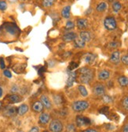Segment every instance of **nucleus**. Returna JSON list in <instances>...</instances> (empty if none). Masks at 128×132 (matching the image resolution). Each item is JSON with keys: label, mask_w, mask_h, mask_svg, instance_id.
Segmentation results:
<instances>
[{"label": "nucleus", "mask_w": 128, "mask_h": 132, "mask_svg": "<svg viewBox=\"0 0 128 132\" xmlns=\"http://www.w3.org/2000/svg\"><path fill=\"white\" fill-rule=\"evenodd\" d=\"M107 7H108V5L105 2H101L97 6L96 10L97 12H104L107 9Z\"/></svg>", "instance_id": "4be33fe9"}, {"label": "nucleus", "mask_w": 128, "mask_h": 132, "mask_svg": "<svg viewBox=\"0 0 128 132\" xmlns=\"http://www.w3.org/2000/svg\"><path fill=\"white\" fill-rule=\"evenodd\" d=\"M29 108L26 104H22L17 109V114L20 116H23L29 111Z\"/></svg>", "instance_id": "f3484780"}, {"label": "nucleus", "mask_w": 128, "mask_h": 132, "mask_svg": "<svg viewBox=\"0 0 128 132\" xmlns=\"http://www.w3.org/2000/svg\"><path fill=\"white\" fill-rule=\"evenodd\" d=\"M93 92L97 96H103L105 93V88L102 84H96L93 88Z\"/></svg>", "instance_id": "39448f33"}, {"label": "nucleus", "mask_w": 128, "mask_h": 132, "mask_svg": "<svg viewBox=\"0 0 128 132\" xmlns=\"http://www.w3.org/2000/svg\"><path fill=\"white\" fill-rule=\"evenodd\" d=\"M43 132H48V131H43Z\"/></svg>", "instance_id": "09e8293b"}, {"label": "nucleus", "mask_w": 128, "mask_h": 132, "mask_svg": "<svg viewBox=\"0 0 128 132\" xmlns=\"http://www.w3.org/2000/svg\"><path fill=\"white\" fill-rule=\"evenodd\" d=\"M1 108H2V102L0 101V110H1Z\"/></svg>", "instance_id": "a18cd8bd"}, {"label": "nucleus", "mask_w": 128, "mask_h": 132, "mask_svg": "<svg viewBox=\"0 0 128 132\" xmlns=\"http://www.w3.org/2000/svg\"><path fill=\"white\" fill-rule=\"evenodd\" d=\"M67 130H68V131H69V132H73V131L75 130V127H74V125H72V124L68 125Z\"/></svg>", "instance_id": "58836bf2"}, {"label": "nucleus", "mask_w": 128, "mask_h": 132, "mask_svg": "<svg viewBox=\"0 0 128 132\" xmlns=\"http://www.w3.org/2000/svg\"><path fill=\"white\" fill-rule=\"evenodd\" d=\"M89 107V102L85 100L76 101L72 103V108L75 112H83Z\"/></svg>", "instance_id": "f03ea898"}, {"label": "nucleus", "mask_w": 128, "mask_h": 132, "mask_svg": "<svg viewBox=\"0 0 128 132\" xmlns=\"http://www.w3.org/2000/svg\"><path fill=\"white\" fill-rule=\"evenodd\" d=\"M7 9V4L5 1H0V10L5 11Z\"/></svg>", "instance_id": "2f4dec72"}, {"label": "nucleus", "mask_w": 128, "mask_h": 132, "mask_svg": "<svg viewBox=\"0 0 128 132\" xmlns=\"http://www.w3.org/2000/svg\"><path fill=\"white\" fill-rule=\"evenodd\" d=\"M17 113V110L14 106H6L3 110V115L6 117H14Z\"/></svg>", "instance_id": "1a4fd4ad"}, {"label": "nucleus", "mask_w": 128, "mask_h": 132, "mask_svg": "<svg viewBox=\"0 0 128 132\" xmlns=\"http://www.w3.org/2000/svg\"><path fill=\"white\" fill-rule=\"evenodd\" d=\"M76 24H77V27L79 29L83 30L87 28L88 20L87 19H78L77 22H76Z\"/></svg>", "instance_id": "dca6fc26"}, {"label": "nucleus", "mask_w": 128, "mask_h": 132, "mask_svg": "<svg viewBox=\"0 0 128 132\" xmlns=\"http://www.w3.org/2000/svg\"><path fill=\"white\" fill-rule=\"evenodd\" d=\"M118 82L121 87L128 86V77L126 76H121L118 78Z\"/></svg>", "instance_id": "aec40b11"}, {"label": "nucleus", "mask_w": 128, "mask_h": 132, "mask_svg": "<svg viewBox=\"0 0 128 132\" xmlns=\"http://www.w3.org/2000/svg\"><path fill=\"white\" fill-rule=\"evenodd\" d=\"M22 1H24V0H22Z\"/></svg>", "instance_id": "8fccbe9b"}, {"label": "nucleus", "mask_w": 128, "mask_h": 132, "mask_svg": "<svg viewBox=\"0 0 128 132\" xmlns=\"http://www.w3.org/2000/svg\"><path fill=\"white\" fill-rule=\"evenodd\" d=\"M6 67V65H5V63H4V60L3 59H0V68L1 69H4Z\"/></svg>", "instance_id": "4c0bfd02"}, {"label": "nucleus", "mask_w": 128, "mask_h": 132, "mask_svg": "<svg viewBox=\"0 0 128 132\" xmlns=\"http://www.w3.org/2000/svg\"><path fill=\"white\" fill-rule=\"evenodd\" d=\"M120 61L124 64V65H128V54H126L122 56L120 59Z\"/></svg>", "instance_id": "473e14b6"}, {"label": "nucleus", "mask_w": 128, "mask_h": 132, "mask_svg": "<svg viewBox=\"0 0 128 132\" xmlns=\"http://www.w3.org/2000/svg\"><path fill=\"white\" fill-rule=\"evenodd\" d=\"M86 45V42H83L80 38H76L75 40V46L78 48H82Z\"/></svg>", "instance_id": "5701e85b"}, {"label": "nucleus", "mask_w": 128, "mask_h": 132, "mask_svg": "<svg viewBox=\"0 0 128 132\" xmlns=\"http://www.w3.org/2000/svg\"><path fill=\"white\" fill-rule=\"evenodd\" d=\"M121 7H122V6H121V3L119 2L116 1V2H114L112 3V10L115 13H118L121 10Z\"/></svg>", "instance_id": "393cba45"}, {"label": "nucleus", "mask_w": 128, "mask_h": 132, "mask_svg": "<svg viewBox=\"0 0 128 132\" xmlns=\"http://www.w3.org/2000/svg\"><path fill=\"white\" fill-rule=\"evenodd\" d=\"M6 31H9V33H10V34H11V35H14V34H16L17 31V28L16 27H14V26H13V25H12V24H9V25H7V26H6Z\"/></svg>", "instance_id": "b1692460"}, {"label": "nucleus", "mask_w": 128, "mask_h": 132, "mask_svg": "<svg viewBox=\"0 0 128 132\" xmlns=\"http://www.w3.org/2000/svg\"><path fill=\"white\" fill-rule=\"evenodd\" d=\"M77 67H78V64H77V63H75V62H72V63L69 64V68H68V69H69L70 70H73L74 69H75Z\"/></svg>", "instance_id": "f704fd0d"}, {"label": "nucleus", "mask_w": 128, "mask_h": 132, "mask_svg": "<svg viewBox=\"0 0 128 132\" xmlns=\"http://www.w3.org/2000/svg\"><path fill=\"white\" fill-rule=\"evenodd\" d=\"M80 38L85 42H88L91 39V35L88 31H81L80 34Z\"/></svg>", "instance_id": "a211bd4d"}, {"label": "nucleus", "mask_w": 128, "mask_h": 132, "mask_svg": "<svg viewBox=\"0 0 128 132\" xmlns=\"http://www.w3.org/2000/svg\"><path fill=\"white\" fill-rule=\"evenodd\" d=\"M29 132H39V127H33Z\"/></svg>", "instance_id": "ea45409f"}, {"label": "nucleus", "mask_w": 128, "mask_h": 132, "mask_svg": "<svg viewBox=\"0 0 128 132\" xmlns=\"http://www.w3.org/2000/svg\"><path fill=\"white\" fill-rule=\"evenodd\" d=\"M102 99H103L104 102L105 103H110L112 102V98L110 97L109 95H103V98H102Z\"/></svg>", "instance_id": "7c9ffc66"}, {"label": "nucleus", "mask_w": 128, "mask_h": 132, "mask_svg": "<svg viewBox=\"0 0 128 132\" xmlns=\"http://www.w3.org/2000/svg\"><path fill=\"white\" fill-rule=\"evenodd\" d=\"M9 100L12 103H17L22 100V98H21V96H20L17 94H13L9 97Z\"/></svg>", "instance_id": "412c9836"}, {"label": "nucleus", "mask_w": 128, "mask_h": 132, "mask_svg": "<svg viewBox=\"0 0 128 132\" xmlns=\"http://www.w3.org/2000/svg\"><path fill=\"white\" fill-rule=\"evenodd\" d=\"M78 89H79L80 94H81L83 97H86V96L88 95V92H87V88H86L83 85H80V86L78 87Z\"/></svg>", "instance_id": "bb28decb"}, {"label": "nucleus", "mask_w": 128, "mask_h": 132, "mask_svg": "<svg viewBox=\"0 0 128 132\" xmlns=\"http://www.w3.org/2000/svg\"><path fill=\"white\" fill-rule=\"evenodd\" d=\"M54 101L57 105H61L62 103V98L59 95H54Z\"/></svg>", "instance_id": "cd10ccee"}, {"label": "nucleus", "mask_w": 128, "mask_h": 132, "mask_svg": "<svg viewBox=\"0 0 128 132\" xmlns=\"http://www.w3.org/2000/svg\"><path fill=\"white\" fill-rule=\"evenodd\" d=\"M119 45V44L116 42H111L110 43H109L108 46L111 48H117Z\"/></svg>", "instance_id": "72a5a7b5"}, {"label": "nucleus", "mask_w": 128, "mask_h": 132, "mask_svg": "<svg viewBox=\"0 0 128 132\" xmlns=\"http://www.w3.org/2000/svg\"><path fill=\"white\" fill-rule=\"evenodd\" d=\"M76 124L78 127H83L90 124V120L89 118L85 117L83 116H77L76 117Z\"/></svg>", "instance_id": "423d86ee"}, {"label": "nucleus", "mask_w": 128, "mask_h": 132, "mask_svg": "<svg viewBox=\"0 0 128 132\" xmlns=\"http://www.w3.org/2000/svg\"><path fill=\"white\" fill-rule=\"evenodd\" d=\"M108 110H109L108 107H104V108H102L101 110H100V113H101L106 114V112L108 113Z\"/></svg>", "instance_id": "a19ab883"}, {"label": "nucleus", "mask_w": 128, "mask_h": 132, "mask_svg": "<svg viewBox=\"0 0 128 132\" xmlns=\"http://www.w3.org/2000/svg\"><path fill=\"white\" fill-rule=\"evenodd\" d=\"M95 58H96V56L93 53H86L83 57V60H84L85 63H88V64H91L94 62L95 60Z\"/></svg>", "instance_id": "4468645a"}, {"label": "nucleus", "mask_w": 128, "mask_h": 132, "mask_svg": "<svg viewBox=\"0 0 128 132\" xmlns=\"http://www.w3.org/2000/svg\"><path fill=\"white\" fill-rule=\"evenodd\" d=\"M2 95H3V89L2 88H0V98L2 97Z\"/></svg>", "instance_id": "c03bdc74"}, {"label": "nucleus", "mask_w": 128, "mask_h": 132, "mask_svg": "<svg viewBox=\"0 0 128 132\" xmlns=\"http://www.w3.org/2000/svg\"><path fill=\"white\" fill-rule=\"evenodd\" d=\"M104 26L105 29H107L108 31H114L116 27V21L115 20V18L112 17V16H108L104 20Z\"/></svg>", "instance_id": "20e7f679"}, {"label": "nucleus", "mask_w": 128, "mask_h": 132, "mask_svg": "<svg viewBox=\"0 0 128 132\" xmlns=\"http://www.w3.org/2000/svg\"><path fill=\"white\" fill-rule=\"evenodd\" d=\"M109 1H110V2H112V0H109Z\"/></svg>", "instance_id": "de8ad7c7"}, {"label": "nucleus", "mask_w": 128, "mask_h": 132, "mask_svg": "<svg viewBox=\"0 0 128 132\" xmlns=\"http://www.w3.org/2000/svg\"><path fill=\"white\" fill-rule=\"evenodd\" d=\"M70 13H71V6H66L61 10V16L65 19H68L70 17Z\"/></svg>", "instance_id": "6ab92c4d"}, {"label": "nucleus", "mask_w": 128, "mask_h": 132, "mask_svg": "<svg viewBox=\"0 0 128 132\" xmlns=\"http://www.w3.org/2000/svg\"><path fill=\"white\" fill-rule=\"evenodd\" d=\"M49 120H50V115L46 113H41L39 117V122L41 124H46V123H48Z\"/></svg>", "instance_id": "ddd939ff"}, {"label": "nucleus", "mask_w": 128, "mask_h": 132, "mask_svg": "<svg viewBox=\"0 0 128 132\" xmlns=\"http://www.w3.org/2000/svg\"><path fill=\"white\" fill-rule=\"evenodd\" d=\"M40 102H42V104L43 105V106L46 109V110H50L53 106L52 102L49 99V98L48 96H46V95H42L40 97Z\"/></svg>", "instance_id": "0eeeda50"}, {"label": "nucleus", "mask_w": 128, "mask_h": 132, "mask_svg": "<svg viewBox=\"0 0 128 132\" xmlns=\"http://www.w3.org/2000/svg\"><path fill=\"white\" fill-rule=\"evenodd\" d=\"M122 132H128V123L127 124H126L124 127H123V131Z\"/></svg>", "instance_id": "79ce46f5"}, {"label": "nucleus", "mask_w": 128, "mask_h": 132, "mask_svg": "<svg viewBox=\"0 0 128 132\" xmlns=\"http://www.w3.org/2000/svg\"><path fill=\"white\" fill-rule=\"evenodd\" d=\"M63 128V123L59 120H53L49 126V129L51 132H62Z\"/></svg>", "instance_id": "7ed1b4c3"}, {"label": "nucleus", "mask_w": 128, "mask_h": 132, "mask_svg": "<svg viewBox=\"0 0 128 132\" xmlns=\"http://www.w3.org/2000/svg\"><path fill=\"white\" fill-rule=\"evenodd\" d=\"M3 74H4L6 77H8V78L12 77V74H11L10 71V70H4V71H3Z\"/></svg>", "instance_id": "e433bc0d"}, {"label": "nucleus", "mask_w": 128, "mask_h": 132, "mask_svg": "<svg viewBox=\"0 0 128 132\" xmlns=\"http://www.w3.org/2000/svg\"><path fill=\"white\" fill-rule=\"evenodd\" d=\"M17 132H24V131H22V130H19V131H17Z\"/></svg>", "instance_id": "49530a36"}, {"label": "nucleus", "mask_w": 128, "mask_h": 132, "mask_svg": "<svg viewBox=\"0 0 128 132\" xmlns=\"http://www.w3.org/2000/svg\"><path fill=\"white\" fill-rule=\"evenodd\" d=\"M120 61V52L119 51L113 52L110 56V62L114 64H118Z\"/></svg>", "instance_id": "9d476101"}, {"label": "nucleus", "mask_w": 128, "mask_h": 132, "mask_svg": "<svg viewBox=\"0 0 128 132\" xmlns=\"http://www.w3.org/2000/svg\"><path fill=\"white\" fill-rule=\"evenodd\" d=\"M75 78H76V73L75 71H68V79H67V87L70 88L73 85L75 81Z\"/></svg>", "instance_id": "6e6552de"}, {"label": "nucleus", "mask_w": 128, "mask_h": 132, "mask_svg": "<svg viewBox=\"0 0 128 132\" xmlns=\"http://www.w3.org/2000/svg\"><path fill=\"white\" fill-rule=\"evenodd\" d=\"M18 91H19V88H18V86H17L16 85H13V87H12V88H11V92H12V93H13V94H16Z\"/></svg>", "instance_id": "c9c22d12"}, {"label": "nucleus", "mask_w": 128, "mask_h": 132, "mask_svg": "<svg viewBox=\"0 0 128 132\" xmlns=\"http://www.w3.org/2000/svg\"><path fill=\"white\" fill-rule=\"evenodd\" d=\"M55 2V0H43L42 1V6L45 8H49L50 6H52Z\"/></svg>", "instance_id": "a878e982"}, {"label": "nucleus", "mask_w": 128, "mask_h": 132, "mask_svg": "<svg viewBox=\"0 0 128 132\" xmlns=\"http://www.w3.org/2000/svg\"><path fill=\"white\" fill-rule=\"evenodd\" d=\"M109 77H110V72L107 70H101L98 73V78L101 81H105L109 78Z\"/></svg>", "instance_id": "2eb2a0df"}, {"label": "nucleus", "mask_w": 128, "mask_h": 132, "mask_svg": "<svg viewBox=\"0 0 128 132\" xmlns=\"http://www.w3.org/2000/svg\"><path fill=\"white\" fill-rule=\"evenodd\" d=\"M74 27H75V23H74L73 21H71V20L67 21V23H66V24H65V28H66V29L70 30V29H72Z\"/></svg>", "instance_id": "c756f323"}, {"label": "nucleus", "mask_w": 128, "mask_h": 132, "mask_svg": "<svg viewBox=\"0 0 128 132\" xmlns=\"http://www.w3.org/2000/svg\"><path fill=\"white\" fill-rule=\"evenodd\" d=\"M122 105L125 110L128 111V96H126L122 100Z\"/></svg>", "instance_id": "c85d7f7f"}, {"label": "nucleus", "mask_w": 128, "mask_h": 132, "mask_svg": "<svg viewBox=\"0 0 128 132\" xmlns=\"http://www.w3.org/2000/svg\"><path fill=\"white\" fill-rule=\"evenodd\" d=\"M83 132H97L96 130H94V129H87V130H83Z\"/></svg>", "instance_id": "37998d69"}, {"label": "nucleus", "mask_w": 128, "mask_h": 132, "mask_svg": "<svg viewBox=\"0 0 128 132\" xmlns=\"http://www.w3.org/2000/svg\"><path fill=\"white\" fill-rule=\"evenodd\" d=\"M76 38H77V35L74 32H68V33H66L63 35L62 37V39L65 41V42H72V41H75Z\"/></svg>", "instance_id": "9b49d317"}, {"label": "nucleus", "mask_w": 128, "mask_h": 132, "mask_svg": "<svg viewBox=\"0 0 128 132\" xmlns=\"http://www.w3.org/2000/svg\"><path fill=\"white\" fill-rule=\"evenodd\" d=\"M80 81L83 84H90L94 78V70L88 67H83L79 70Z\"/></svg>", "instance_id": "f257e3e1"}, {"label": "nucleus", "mask_w": 128, "mask_h": 132, "mask_svg": "<svg viewBox=\"0 0 128 132\" xmlns=\"http://www.w3.org/2000/svg\"><path fill=\"white\" fill-rule=\"evenodd\" d=\"M32 108V110L35 113H42L43 111L44 106L40 101H37L33 103Z\"/></svg>", "instance_id": "f8f14e48"}]
</instances>
